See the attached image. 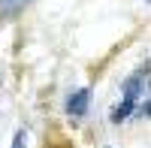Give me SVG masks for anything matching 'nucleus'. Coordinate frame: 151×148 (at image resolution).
Masks as SVG:
<instances>
[{"label": "nucleus", "mask_w": 151, "mask_h": 148, "mask_svg": "<svg viewBox=\"0 0 151 148\" xmlns=\"http://www.w3.org/2000/svg\"><path fill=\"white\" fill-rule=\"evenodd\" d=\"M30 0H0V15L9 18V15H18V12L27 6Z\"/></svg>", "instance_id": "nucleus-3"}, {"label": "nucleus", "mask_w": 151, "mask_h": 148, "mask_svg": "<svg viewBox=\"0 0 151 148\" xmlns=\"http://www.w3.org/2000/svg\"><path fill=\"white\" fill-rule=\"evenodd\" d=\"M21 139H24V133H15V145L12 148H21Z\"/></svg>", "instance_id": "nucleus-4"}, {"label": "nucleus", "mask_w": 151, "mask_h": 148, "mask_svg": "<svg viewBox=\"0 0 151 148\" xmlns=\"http://www.w3.org/2000/svg\"><path fill=\"white\" fill-rule=\"evenodd\" d=\"M88 100H91V91H88V88L70 94V100H67V112H70L73 118H82V115L88 112Z\"/></svg>", "instance_id": "nucleus-2"}, {"label": "nucleus", "mask_w": 151, "mask_h": 148, "mask_svg": "<svg viewBox=\"0 0 151 148\" xmlns=\"http://www.w3.org/2000/svg\"><path fill=\"white\" fill-rule=\"evenodd\" d=\"M145 3H151V0H145Z\"/></svg>", "instance_id": "nucleus-5"}, {"label": "nucleus", "mask_w": 151, "mask_h": 148, "mask_svg": "<svg viewBox=\"0 0 151 148\" xmlns=\"http://www.w3.org/2000/svg\"><path fill=\"white\" fill-rule=\"evenodd\" d=\"M142 100V76H130L127 85H124V94H121V103L115 106V112H112V121L121 124V121H127L133 115L136 103Z\"/></svg>", "instance_id": "nucleus-1"}]
</instances>
